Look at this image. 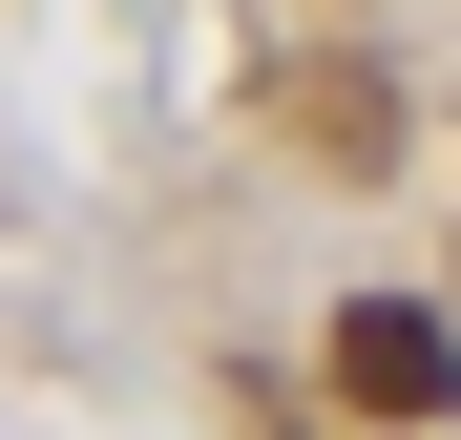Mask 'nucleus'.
<instances>
[{
    "mask_svg": "<svg viewBox=\"0 0 461 440\" xmlns=\"http://www.w3.org/2000/svg\"><path fill=\"white\" fill-rule=\"evenodd\" d=\"M336 399L357 419H461V336L420 315V293H357L336 315Z\"/></svg>",
    "mask_w": 461,
    "mask_h": 440,
    "instance_id": "1",
    "label": "nucleus"
}]
</instances>
